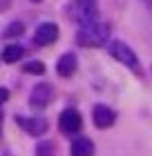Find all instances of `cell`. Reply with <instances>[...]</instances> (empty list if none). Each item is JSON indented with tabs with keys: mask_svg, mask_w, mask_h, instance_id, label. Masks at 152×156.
<instances>
[{
	"mask_svg": "<svg viewBox=\"0 0 152 156\" xmlns=\"http://www.w3.org/2000/svg\"><path fill=\"white\" fill-rule=\"evenodd\" d=\"M107 38H110V27L98 23V20L81 25V29L76 34V42L81 47H103Z\"/></svg>",
	"mask_w": 152,
	"mask_h": 156,
	"instance_id": "1",
	"label": "cell"
},
{
	"mask_svg": "<svg viewBox=\"0 0 152 156\" xmlns=\"http://www.w3.org/2000/svg\"><path fill=\"white\" fill-rule=\"evenodd\" d=\"M69 13L72 18L76 20L78 25H87L94 23L98 18V11H96V0H74V5H69Z\"/></svg>",
	"mask_w": 152,
	"mask_h": 156,
	"instance_id": "2",
	"label": "cell"
},
{
	"mask_svg": "<svg viewBox=\"0 0 152 156\" xmlns=\"http://www.w3.org/2000/svg\"><path fill=\"white\" fill-rule=\"evenodd\" d=\"M107 51H110L112 58H117L125 67H130L132 72H139V58H136V54L125 45V42H119V40L107 42Z\"/></svg>",
	"mask_w": 152,
	"mask_h": 156,
	"instance_id": "3",
	"label": "cell"
},
{
	"mask_svg": "<svg viewBox=\"0 0 152 156\" xmlns=\"http://www.w3.org/2000/svg\"><path fill=\"white\" fill-rule=\"evenodd\" d=\"M52 98H54L52 85L38 83V85L32 89V94H29V105H32V107H36V109H43V107H47V105L52 103Z\"/></svg>",
	"mask_w": 152,
	"mask_h": 156,
	"instance_id": "4",
	"label": "cell"
},
{
	"mask_svg": "<svg viewBox=\"0 0 152 156\" xmlns=\"http://www.w3.org/2000/svg\"><path fill=\"white\" fill-rule=\"evenodd\" d=\"M16 125L23 127L32 136H40V134L47 132V120L43 116H16Z\"/></svg>",
	"mask_w": 152,
	"mask_h": 156,
	"instance_id": "5",
	"label": "cell"
},
{
	"mask_svg": "<svg viewBox=\"0 0 152 156\" xmlns=\"http://www.w3.org/2000/svg\"><path fill=\"white\" fill-rule=\"evenodd\" d=\"M58 127L63 134H78L83 127V118L76 109H65L58 118Z\"/></svg>",
	"mask_w": 152,
	"mask_h": 156,
	"instance_id": "6",
	"label": "cell"
},
{
	"mask_svg": "<svg viewBox=\"0 0 152 156\" xmlns=\"http://www.w3.org/2000/svg\"><path fill=\"white\" fill-rule=\"evenodd\" d=\"M58 38V27H56L54 23H40L38 27H36V34H34V42L40 47L45 45H52V42Z\"/></svg>",
	"mask_w": 152,
	"mask_h": 156,
	"instance_id": "7",
	"label": "cell"
},
{
	"mask_svg": "<svg viewBox=\"0 0 152 156\" xmlns=\"http://www.w3.org/2000/svg\"><path fill=\"white\" fill-rule=\"evenodd\" d=\"M92 118H94V125H96L98 129H107V127L114 125L117 114H114V109L107 107V105H96L94 112H92Z\"/></svg>",
	"mask_w": 152,
	"mask_h": 156,
	"instance_id": "8",
	"label": "cell"
},
{
	"mask_svg": "<svg viewBox=\"0 0 152 156\" xmlns=\"http://www.w3.org/2000/svg\"><path fill=\"white\" fill-rule=\"evenodd\" d=\"M76 67H78V62H76L74 54H63L58 58V62H56V72H58L63 78H72L76 74Z\"/></svg>",
	"mask_w": 152,
	"mask_h": 156,
	"instance_id": "9",
	"label": "cell"
},
{
	"mask_svg": "<svg viewBox=\"0 0 152 156\" xmlns=\"http://www.w3.org/2000/svg\"><path fill=\"white\" fill-rule=\"evenodd\" d=\"M69 154L72 156H92L94 154V143L90 138H74L72 140V147H69Z\"/></svg>",
	"mask_w": 152,
	"mask_h": 156,
	"instance_id": "10",
	"label": "cell"
},
{
	"mask_svg": "<svg viewBox=\"0 0 152 156\" xmlns=\"http://www.w3.org/2000/svg\"><path fill=\"white\" fill-rule=\"evenodd\" d=\"M23 56H25V49L20 45H5V49H2V62H7V65L18 62Z\"/></svg>",
	"mask_w": 152,
	"mask_h": 156,
	"instance_id": "11",
	"label": "cell"
},
{
	"mask_svg": "<svg viewBox=\"0 0 152 156\" xmlns=\"http://www.w3.org/2000/svg\"><path fill=\"white\" fill-rule=\"evenodd\" d=\"M23 69H25V74H34V76H43V74H45V65H43L40 60H29V62H25Z\"/></svg>",
	"mask_w": 152,
	"mask_h": 156,
	"instance_id": "12",
	"label": "cell"
},
{
	"mask_svg": "<svg viewBox=\"0 0 152 156\" xmlns=\"http://www.w3.org/2000/svg\"><path fill=\"white\" fill-rule=\"evenodd\" d=\"M23 31H25V25L16 20V23H9V25H7V29H5L2 34H5V38H13V36H20Z\"/></svg>",
	"mask_w": 152,
	"mask_h": 156,
	"instance_id": "13",
	"label": "cell"
},
{
	"mask_svg": "<svg viewBox=\"0 0 152 156\" xmlns=\"http://www.w3.org/2000/svg\"><path fill=\"white\" fill-rule=\"evenodd\" d=\"M36 156H54V143H40L36 147Z\"/></svg>",
	"mask_w": 152,
	"mask_h": 156,
	"instance_id": "14",
	"label": "cell"
},
{
	"mask_svg": "<svg viewBox=\"0 0 152 156\" xmlns=\"http://www.w3.org/2000/svg\"><path fill=\"white\" fill-rule=\"evenodd\" d=\"M7 98H9V89L2 87V89H0V101H7Z\"/></svg>",
	"mask_w": 152,
	"mask_h": 156,
	"instance_id": "15",
	"label": "cell"
},
{
	"mask_svg": "<svg viewBox=\"0 0 152 156\" xmlns=\"http://www.w3.org/2000/svg\"><path fill=\"white\" fill-rule=\"evenodd\" d=\"M9 2H11V0H0V7H2V9H7V7H9Z\"/></svg>",
	"mask_w": 152,
	"mask_h": 156,
	"instance_id": "16",
	"label": "cell"
},
{
	"mask_svg": "<svg viewBox=\"0 0 152 156\" xmlns=\"http://www.w3.org/2000/svg\"><path fill=\"white\" fill-rule=\"evenodd\" d=\"M32 2H40V0H32Z\"/></svg>",
	"mask_w": 152,
	"mask_h": 156,
	"instance_id": "17",
	"label": "cell"
}]
</instances>
